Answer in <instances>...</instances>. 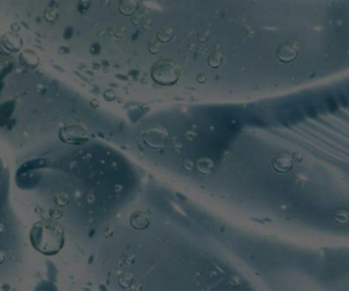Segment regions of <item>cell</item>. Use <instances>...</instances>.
<instances>
[{
  "mask_svg": "<svg viewBox=\"0 0 349 291\" xmlns=\"http://www.w3.org/2000/svg\"><path fill=\"white\" fill-rule=\"evenodd\" d=\"M30 242L35 250L46 256H55L65 246L63 226L51 218L35 222L30 231Z\"/></svg>",
  "mask_w": 349,
  "mask_h": 291,
  "instance_id": "1",
  "label": "cell"
},
{
  "mask_svg": "<svg viewBox=\"0 0 349 291\" xmlns=\"http://www.w3.org/2000/svg\"><path fill=\"white\" fill-rule=\"evenodd\" d=\"M277 55H278L279 59L281 60L282 63H291L293 60L296 59V57L298 55V50L295 48L293 45L285 44L280 46Z\"/></svg>",
  "mask_w": 349,
  "mask_h": 291,
  "instance_id": "2",
  "label": "cell"
},
{
  "mask_svg": "<svg viewBox=\"0 0 349 291\" xmlns=\"http://www.w3.org/2000/svg\"><path fill=\"white\" fill-rule=\"evenodd\" d=\"M272 165H273V168H275L277 172L286 173V172H289L291 170V167H293V159H291V157L288 155H280L273 160Z\"/></svg>",
  "mask_w": 349,
  "mask_h": 291,
  "instance_id": "3",
  "label": "cell"
},
{
  "mask_svg": "<svg viewBox=\"0 0 349 291\" xmlns=\"http://www.w3.org/2000/svg\"><path fill=\"white\" fill-rule=\"evenodd\" d=\"M168 139V133L167 131H163V129H158V131H156L153 129L152 133H151V138L147 139L146 142H150L149 145L153 148H159V147L163 146L165 141Z\"/></svg>",
  "mask_w": 349,
  "mask_h": 291,
  "instance_id": "4",
  "label": "cell"
},
{
  "mask_svg": "<svg viewBox=\"0 0 349 291\" xmlns=\"http://www.w3.org/2000/svg\"><path fill=\"white\" fill-rule=\"evenodd\" d=\"M131 224L138 230L145 229L146 226L149 225V218H147L145 215L142 213H136L132 216Z\"/></svg>",
  "mask_w": 349,
  "mask_h": 291,
  "instance_id": "5",
  "label": "cell"
},
{
  "mask_svg": "<svg viewBox=\"0 0 349 291\" xmlns=\"http://www.w3.org/2000/svg\"><path fill=\"white\" fill-rule=\"evenodd\" d=\"M196 167L201 173L209 174L213 170V163L208 158H201V159L196 163Z\"/></svg>",
  "mask_w": 349,
  "mask_h": 291,
  "instance_id": "6",
  "label": "cell"
},
{
  "mask_svg": "<svg viewBox=\"0 0 349 291\" xmlns=\"http://www.w3.org/2000/svg\"><path fill=\"white\" fill-rule=\"evenodd\" d=\"M208 63L211 67L217 68L222 64V56L219 53H212L210 57H209Z\"/></svg>",
  "mask_w": 349,
  "mask_h": 291,
  "instance_id": "7",
  "label": "cell"
},
{
  "mask_svg": "<svg viewBox=\"0 0 349 291\" xmlns=\"http://www.w3.org/2000/svg\"><path fill=\"white\" fill-rule=\"evenodd\" d=\"M172 38V30L171 28L165 27L163 30H161L159 33H158V39L161 42H168L170 41V39Z\"/></svg>",
  "mask_w": 349,
  "mask_h": 291,
  "instance_id": "8",
  "label": "cell"
},
{
  "mask_svg": "<svg viewBox=\"0 0 349 291\" xmlns=\"http://www.w3.org/2000/svg\"><path fill=\"white\" fill-rule=\"evenodd\" d=\"M37 291H57V288L53 285H51V283L45 282L39 287V289Z\"/></svg>",
  "mask_w": 349,
  "mask_h": 291,
  "instance_id": "9",
  "label": "cell"
}]
</instances>
